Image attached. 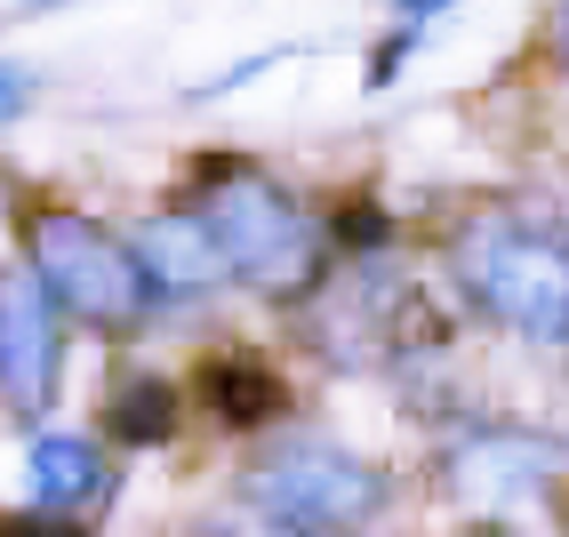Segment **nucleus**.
<instances>
[{
    "label": "nucleus",
    "instance_id": "f257e3e1",
    "mask_svg": "<svg viewBox=\"0 0 569 537\" xmlns=\"http://www.w3.org/2000/svg\"><path fill=\"white\" fill-rule=\"evenodd\" d=\"M24 249L41 289L89 329H137L144 321V265L121 233H104L81 209H32L24 217Z\"/></svg>",
    "mask_w": 569,
    "mask_h": 537
},
{
    "label": "nucleus",
    "instance_id": "f03ea898",
    "mask_svg": "<svg viewBox=\"0 0 569 537\" xmlns=\"http://www.w3.org/2000/svg\"><path fill=\"white\" fill-rule=\"evenodd\" d=\"M458 281L473 289L481 314H498L506 329L561 345L569 337V249L529 233L513 217H481L458 241Z\"/></svg>",
    "mask_w": 569,
    "mask_h": 537
},
{
    "label": "nucleus",
    "instance_id": "7ed1b4c3",
    "mask_svg": "<svg viewBox=\"0 0 569 537\" xmlns=\"http://www.w3.org/2000/svg\"><path fill=\"white\" fill-rule=\"evenodd\" d=\"M249 506L297 537H346L386 506V474L337 441H281L249 466Z\"/></svg>",
    "mask_w": 569,
    "mask_h": 537
},
{
    "label": "nucleus",
    "instance_id": "20e7f679",
    "mask_svg": "<svg viewBox=\"0 0 569 537\" xmlns=\"http://www.w3.org/2000/svg\"><path fill=\"white\" fill-rule=\"evenodd\" d=\"M209 233L224 241V257H233V274H249L257 289H297L313 274V225L297 217V201L281 193V185H264L257 169H233L209 193Z\"/></svg>",
    "mask_w": 569,
    "mask_h": 537
},
{
    "label": "nucleus",
    "instance_id": "39448f33",
    "mask_svg": "<svg viewBox=\"0 0 569 537\" xmlns=\"http://www.w3.org/2000/svg\"><path fill=\"white\" fill-rule=\"evenodd\" d=\"M57 297L41 289V274H0V401L9 409H49L57 394Z\"/></svg>",
    "mask_w": 569,
    "mask_h": 537
},
{
    "label": "nucleus",
    "instance_id": "423d86ee",
    "mask_svg": "<svg viewBox=\"0 0 569 537\" xmlns=\"http://www.w3.org/2000/svg\"><path fill=\"white\" fill-rule=\"evenodd\" d=\"M129 249L144 265V281H161V289H217L233 274V257L209 233V217H153Z\"/></svg>",
    "mask_w": 569,
    "mask_h": 537
},
{
    "label": "nucleus",
    "instance_id": "0eeeda50",
    "mask_svg": "<svg viewBox=\"0 0 569 537\" xmlns=\"http://www.w3.org/2000/svg\"><path fill=\"white\" fill-rule=\"evenodd\" d=\"M201 394H209V409H217L233 434H257V426H273V417L289 409V386L273 377V361H257V354L209 361V369H201Z\"/></svg>",
    "mask_w": 569,
    "mask_h": 537
},
{
    "label": "nucleus",
    "instance_id": "6e6552de",
    "mask_svg": "<svg viewBox=\"0 0 569 537\" xmlns=\"http://www.w3.org/2000/svg\"><path fill=\"white\" fill-rule=\"evenodd\" d=\"M24 481L49 514H72V506H89V497H104V457L81 434H41L24 449Z\"/></svg>",
    "mask_w": 569,
    "mask_h": 537
},
{
    "label": "nucleus",
    "instance_id": "1a4fd4ad",
    "mask_svg": "<svg viewBox=\"0 0 569 537\" xmlns=\"http://www.w3.org/2000/svg\"><path fill=\"white\" fill-rule=\"evenodd\" d=\"M177 386L169 377H153V369H121V386L104 394V434L112 441H129V449H153V441H169L177 434Z\"/></svg>",
    "mask_w": 569,
    "mask_h": 537
},
{
    "label": "nucleus",
    "instance_id": "9d476101",
    "mask_svg": "<svg viewBox=\"0 0 569 537\" xmlns=\"http://www.w3.org/2000/svg\"><path fill=\"white\" fill-rule=\"evenodd\" d=\"M449 474H458V489H481V481H498V489H529V481H546V457L529 449V441H466L458 457H449Z\"/></svg>",
    "mask_w": 569,
    "mask_h": 537
},
{
    "label": "nucleus",
    "instance_id": "9b49d317",
    "mask_svg": "<svg viewBox=\"0 0 569 537\" xmlns=\"http://www.w3.org/2000/svg\"><path fill=\"white\" fill-rule=\"evenodd\" d=\"M329 233L346 241V249H386V209H377L369 193H353V201L329 209Z\"/></svg>",
    "mask_w": 569,
    "mask_h": 537
},
{
    "label": "nucleus",
    "instance_id": "f8f14e48",
    "mask_svg": "<svg viewBox=\"0 0 569 537\" xmlns=\"http://www.w3.org/2000/svg\"><path fill=\"white\" fill-rule=\"evenodd\" d=\"M0 537H97V529H81V521H64V514H0Z\"/></svg>",
    "mask_w": 569,
    "mask_h": 537
},
{
    "label": "nucleus",
    "instance_id": "ddd939ff",
    "mask_svg": "<svg viewBox=\"0 0 569 537\" xmlns=\"http://www.w3.org/2000/svg\"><path fill=\"white\" fill-rule=\"evenodd\" d=\"M401 57H409V32H401V41H386V49L369 57V89H377V81H393V72H401Z\"/></svg>",
    "mask_w": 569,
    "mask_h": 537
},
{
    "label": "nucleus",
    "instance_id": "4468645a",
    "mask_svg": "<svg viewBox=\"0 0 569 537\" xmlns=\"http://www.w3.org/2000/svg\"><path fill=\"white\" fill-rule=\"evenodd\" d=\"M401 9H409V17H433V9H449V0H401Z\"/></svg>",
    "mask_w": 569,
    "mask_h": 537
},
{
    "label": "nucleus",
    "instance_id": "2eb2a0df",
    "mask_svg": "<svg viewBox=\"0 0 569 537\" xmlns=\"http://www.w3.org/2000/svg\"><path fill=\"white\" fill-rule=\"evenodd\" d=\"M466 537H513V529H498V521H473V529H466Z\"/></svg>",
    "mask_w": 569,
    "mask_h": 537
},
{
    "label": "nucleus",
    "instance_id": "dca6fc26",
    "mask_svg": "<svg viewBox=\"0 0 569 537\" xmlns=\"http://www.w3.org/2000/svg\"><path fill=\"white\" fill-rule=\"evenodd\" d=\"M209 537H233V529H209Z\"/></svg>",
    "mask_w": 569,
    "mask_h": 537
}]
</instances>
